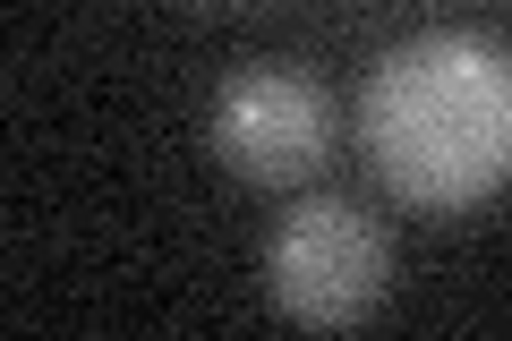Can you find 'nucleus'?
Wrapping results in <instances>:
<instances>
[{"mask_svg":"<svg viewBox=\"0 0 512 341\" xmlns=\"http://www.w3.org/2000/svg\"><path fill=\"white\" fill-rule=\"evenodd\" d=\"M359 145L402 205L461 214L512 180V52L487 35H419L359 94Z\"/></svg>","mask_w":512,"mask_h":341,"instance_id":"f257e3e1","label":"nucleus"},{"mask_svg":"<svg viewBox=\"0 0 512 341\" xmlns=\"http://www.w3.org/2000/svg\"><path fill=\"white\" fill-rule=\"evenodd\" d=\"M265 290L299 324H359L393 290V239L342 197L291 205L265 239Z\"/></svg>","mask_w":512,"mask_h":341,"instance_id":"f03ea898","label":"nucleus"},{"mask_svg":"<svg viewBox=\"0 0 512 341\" xmlns=\"http://www.w3.org/2000/svg\"><path fill=\"white\" fill-rule=\"evenodd\" d=\"M214 145L231 171H248L265 188H291L333 154V103L299 69H239L214 94Z\"/></svg>","mask_w":512,"mask_h":341,"instance_id":"7ed1b4c3","label":"nucleus"}]
</instances>
